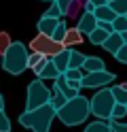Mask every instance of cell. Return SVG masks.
<instances>
[{"instance_id":"37","label":"cell","mask_w":127,"mask_h":132,"mask_svg":"<svg viewBox=\"0 0 127 132\" xmlns=\"http://www.w3.org/2000/svg\"><path fill=\"white\" fill-rule=\"evenodd\" d=\"M121 38H123V43L127 45V32H123V34H121Z\"/></svg>"},{"instance_id":"29","label":"cell","mask_w":127,"mask_h":132,"mask_svg":"<svg viewBox=\"0 0 127 132\" xmlns=\"http://www.w3.org/2000/svg\"><path fill=\"white\" fill-rule=\"evenodd\" d=\"M45 17H53V19H62L64 15H62V11H59V6L55 4V2H51V6L45 11Z\"/></svg>"},{"instance_id":"23","label":"cell","mask_w":127,"mask_h":132,"mask_svg":"<svg viewBox=\"0 0 127 132\" xmlns=\"http://www.w3.org/2000/svg\"><path fill=\"white\" fill-rule=\"evenodd\" d=\"M66 32H68V26H66V21H62V19H59V23H57L55 32L51 34V38H53V40H57V43H62V40H64V36H66ZM62 45H64V43H62Z\"/></svg>"},{"instance_id":"10","label":"cell","mask_w":127,"mask_h":132,"mask_svg":"<svg viewBox=\"0 0 127 132\" xmlns=\"http://www.w3.org/2000/svg\"><path fill=\"white\" fill-rule=\"evenodd\" d=\"M81 70H85V75H87V72H100V70H106V66H104V60H102V57H97V55H87Z\"/></svg>"},{"instance_id":"3","label":"cell","mask_w":127,"mask_h":132,"mask_svg":"<svg viewBox=\"0 0 127 132\" xmlns=\"http://www.w3.org/2000/svg\"><path fill=\"white\" fill-rule=\"evenodd\" d=\"M53 117H55V109L51 104H45L34 111H23L19 115V123L23 128H30L32 132H49Z\"/></svg>"},{"instance_id":"22","label":"cell","mask_w":127,"mask_h":132,"mask_svg":"<svg viewBox=\"0 0 127 132\" xmlns=\"http://www.w3.org/2000/svg\"><path fill=\"white\" fill-rule=\"evenodd\" d=\"M85 132H112V130H110L108 121H93V123H89L85 128Z\"/></svg>"},{"instance_id":"13","label":"cell","mask_w":127,"mask_h":132,"mask_svg":"<svg viewBox=\"0 0 127 132\" xmlns=\"http://www.w3.org/2000/svg\"><path fill=\"white\" fill-rule=\"evenodd\" d=\"M62 43H64L66 49H72L74 45H81V43H83V34H81L76 28H68V32H66V36H64Z\"/></svg>"},{"instance_id":"34","label":"cell","mask_w":127,"mask_h":132,"mask_svg":"<svg viewBox=\"0 0 127 132\" xmlns=\"http://www.w3.org/2000/svg\"><path fill=\"white\" fill-rule=\"evenodd\" d=\"M97 28L106 30V32H112V23H108V21H97Z\"/></svg>"},{"instance_id":"16","label":"cell","mask_w":127,"mask_h":132,"mask_svg":"<svg viewBox=\"0 0 127 132\" xmlns=\"http://www.w3.org/2000/svg\"><path fill=\"white\" fill-rule=\"evenodd\" d=\"M51 62H53V64H55V68L64 75V72L68 70V62H70V49H64V51H59L55 57H51Z\"/></svg>"},{"instance_id":"1","label":"cell","mask_w":127,"mask_h":132,"mask_svg":"<svg viewBox=\"0 0 127 132\" xmlns=\"http://www.w3.org/2000/svg\"><path fill=\"white\" fill-rule=\"evenodd\" d=\"M89 98H85V96H74L70 98L62 109H59L55 115H57V119H62L66 126H79V123H83L85 119L89 117Z\"/></svg>"},{"instance_id":"38","label":"cell","mask_w":127,"mask_h":132,"mask_svg":"<svg viewBox=\"0 0 127 132\" xmlns=\"http://www.w3.org/2000/svg\"><path fill=\"white\" fill-rule=\"evenodd\" d=\"M45 2H55V0H45Z\"/></svg>"},{"instance_id":"20","label":"cell","mask_w":127,"mask_h":132,"mask_svg":"<svg viewBox=\"0 0 127 132\" xmlns=\"http://www.w3.org/2000/svg\"><path fill=\"white\" fill-rule=\"evenodd\" d=\"M110 92H112L116 104H125L127 106V89L123 85H112V87H110Z\"/></svg>"},{"instance_id":"30","label":"cell","mask_w":127,"mask_h":132,"mask_svg":"<svg viewBox=\"0 0 127 132\" xmlns=\"http://www.w3.org/2000/svg\"><path fill=\"white\" fill-rule=\"evenodd\" d=\"M0 132H11V119L6 117L4 111H0Z\"/></svg>"},{"instance_id":"25","label":"cell","mask_w":127,"mask_h":132,"mask_svg":"<svg viewBox=\"0 0 127 132\" xmlns=\"http://www.w3.org/2000/svg\"><path fill=\"white\" fill-rule=\"evenodd\" d=\"M108 4L116 15H127V0H110Z\"/></svg>"},{"instance_id":"4","label":"cell","mask_w":127,"mask_h":132,"mask_svg":"<svg viewBox=\"0 0 127 132\" xmlns=\"http://www.w3.org/2000/svg\"><path fill=\"white\" fill-rule=\"evenodd\" d=\"M114 104L116 102H114V96H112V92H110V87H102L100 92L89 100V109H91V115H95L97 119L108 121L110 115H112Z\"/></svg>"},{"instance_id":"9","label":"cell","mask_w":127,"mask_h":132,"mask_svg":"<svg viewBox=\"0 0 127 132\" xmlns=\"http://www.w3.org/2000/svg\"><path fill=\"white\" fill-rule=\"evenodd\" d=\"M95 28H97V19H95L93 13H83L79 17V26H76V30H79L81 34H87L89 36Z\"/></svg>"},{"instance_id":"32","label":"cell","mask_w":127,"mask_h":132,"mask_svg":"<svg viewBox=\"0 0 127 132\" xmlns=\"http://www.w3.org/2000/svg\"><path fill=\"white\" fill-rule=\"evenodd\" d=\"M108 123L112 132H127V123H123V121H108Z\"/></svg>"},{"instance_id":"14","label":"cell","mask_w":127,"mask_h":132,"mask_svg":"<svg viewBox=\"0 0 127 132\" xmlns=\"http://www.w3.org/2000/svg\"><path fill=\"white\" fill-rule=\"evenodd\" d=\"M125 43H123V38H121V34H116V32H112V34H110L106 40H104V45H102V47H104L106 49V51H110V53H116L119 51V49H121Z\"/></svg>"},{"instance_id":"28","label":"cell","mask_w":127,"mask_h":132,"mask_svg":"<svg viewBox=\"0 0 127 132\" xmlns=\"http://www.w3.org/2000/svg\"><path fill=\"white\" fill-rule=\"evenodd\" d=\"M11 43L13 40H11V36H8V32H0V57H2L4 51L11 47Z\"/></svg>"},{"instance_id":"26","label":"cell","mask_w":127,"mask_h":132,"mask_svg":"<svg viewBox=\"0 0 127 132\" xmlns=\"http://www.w3.org/2000/svg\"><path fill=\"white\" fill-rule=\"evenodd\" d=\"M64 77H66L68 81H83L85 72H83L81 68H68V70L64 72Z\"/></svg>"},{"instance_id":"27","label":"cell","mask_w":127,"mask_h":132,"mask_svg":"<svg viewBox=\"0 0 127 132\" xmlns=\"http://www.w3.org/2000/svg\"><path fill=\"white\" fill-rule=\"evenodd\" d=\"M45 60H47L45 55H40V53H34V51H32V53H30V57H28V68H32V70H34L38 64H42Z\"/></svg>"},{"instance_id":"15","label":"cell","mask_w":127,"mask_h":132,"mask_svg":"<svg viewBox=\"0 0 127 132\" xmlns=\"http://www.w3.org/2000/svg\"><path fill=\"white\" fill-rule=\"evenodd\" d=\"M93 15H95V19H97V21H108V23H112V21L116 19V13L110 9V4L97 6V9L93 11Z\"/></svg>"},{"instance_id":"7","label":"cell","mask_w":127,"mask_h":132,"mask_svg":"<svg viewBox=\"0 0 127 132\" xmlns=\"http://www.w3.org/2000/svg\"><path fill=\"white\" fill-rule=\"evenodd\" d=\"M114 81V72L100 70V72H87L81 81V87H106Z\"/></svg>"},{"instance_id":"11","label":"cell","mask_w":127,"mask_h":132,"mask_svg":"<svg viewBox=\"0 0 127 132\" xmlns=\"http://www.w3.org/2000/svg\"><path fill=\"white\" fill-rule=\"evenodd\" d=\"M57 23H59V19H53V17H42L38 19V34H47V36H51L55 32V28H57Z\"/></svg>"},{"instance_id":"6","label":"cell","mask_w":127,"mask_h":132,"mask_svg":"<svg viewBox=\"0 0 127 132\" xmlns=\"http://www.w3.org/2000/svg\"><path fill=\"white\" fill-rule=\"evenodd\" d=\"M30 49L34 53H40V55H45V57H55L59 51H64V45L62 43H57V40H53L51 36H47V34H38L36 38H32L30 40Z\"/></svg>"},{"instance_id":"39","label":"cell","mask_w":127,"mask_h":132,"mask_svg":"<svg viewBox=\"0 0 127 132\" xmlns=\"http://www.w3.org/2000/svg\"><path fill=\"white\" fill-rule=\"evenodd\" d=\"M0 60H2V57H0Z\"/></svg>"},{"instance_id":"18","label":"cell","mask_w":127,"mask_h":132,"mask_svg":"<svg viewBox=\"0 0 127 132\" xmlns=\"http://www.w3.org/2000/svg\"><path fill=\"white\" fill-rule=\"evenodd\" d=\"M112 34V32H106V30H102V28H95L89 34V43H93V45H104V40Z\"/></svg>"},{"instance_id":"8","label":"cell","mask_w":127,"mask_h":132,"mask_svg":"<svg viewBox=\"0 0 127 132\" xmlns=\"http://www.w3.org/2000/svg\"><path fill=\"white\" fill-rule=\"evenodd\" d=\"M34 72H36V79H40V81H47V79H49V81H55L59 75H62V72L55 68V64L51 62L49 57H47L42 64H38L36 68H34Z\"/></svg>"},{"instance_id":"33","label":"cell","mask_w":127,"mask_h":132,"mask_svg":"<svg viewBox=\"0 0 127 132\" xmlns=\"http://www.w3.org/2000/svg\"><path fill=\"white\" fill-rule=\"evenodd\" d=\"M114 57H116L121 64H127V45H123L121 49H119V51L114 53Z\"/></svg>"},{"instance_id":"40","label":"cell","mask_w":127,"mask_h":132,"mask_svg":"<svg viewBox=\"0 0 127 132\" xmlns=\"http://www.w3.org/2000/svg\"><path fill=\"white\" fill-rule=\"evenodd\" d=\"M108 2H110V0H108Z\"/></svg>"},{"instance_id":"2","label":"cell","mask_w":127,"mask_h":132,"mask_svg":"<svg viewBox=\"0 0 127 132\" xmlns=\"http://www.w3.org/2000/svg\"><path fill=\"white\" fill-rule=\"evenodd\" d=\"M28 57H30L28 47L23 43H19V40H13L11 47L4 51L2 60H0V66H2L8 75H21L28 68Z\"/></svg>"},{"instance_id":"19","label":"cell","mask_w":127,"mask_h":132,"mask_svg":"<svg viewBox=\"0 0 127 132\" xmlns=\"http://www.w3.org/2000/svg\"><path fill=\"white\" fill-rule=\"evenodd\" d=\"M85 57H87L85 53L70 49V62H68V68H83V64H85Z\"/></svg>"},{"instance_id":"5","label":"cell","mask_w":127,"mask_h":132,"mask_svg":"<svg viewBox=\"0 0 127 132\" xmlns=\"http://www.w3.org/2000/svg\"><path fill=\"white\" fill-rule=\"evenodd\" d=\"M51 100V89L42 83L40 79H34L28 85V102H25V111H34L38 106H45Z\"/></svg>"},{"instance_id":"36","label":"cell","mask_w":127,"mask_h":132,"mask_svg":"<svg viewBox=\"0 0 127 132\" xmlns=\"http://www.w3.org/2000/svg\"><path fill=\"white\" fill-rule=\"evenodd\" d=\"M0 111H4V98H2V94H0Z\"/></svg>"},{"instance_id":"17","label":"cell","mask_w":127,"mask_h":132,"mask_svg":"<svg viewBox=\"0 0 127 132\" xmlns=\"http://www.w3.org/2000/svg\"><path fill=\"white\" fill-rule=\"evenodd\" d=\"M66 102H68V98H66L62 92H59V89H53V92H51V100H49V104L55 109V113H57L59 109H62V106H64Z\"/></svg>"},{"instance_id":"35","label":"cell","mask_w":127,"mask_h":132,"mask_svg":"<svg viewBox=\"0 0 127 132\" xmlns=\"http://www.w3.org/2000/svg\"><path fill=\"white\" fill-rule=\"evenodd\" d=\"M87 2H89V4H93V6L97 9V6H104V4H108V0H87Z\"/></svg>"},{"instance_id":"31","label":"cell","mask_w":127,"mask_h":132,"mask_svg":"<svg viewBox=\"0 0 127 132\" xmlns=\"http://www.w3.org/2000/svg\"><path fill=\"white\" fill-rule=\"evenodd\" d=\"M55 4L59 6L62 15H68L70 13V6H72V0H55Z\"/></svg>"},{"instance_id":"21","label":"cell","mask_w":127,"mask_h":132,"mask_svg":"<svg viewBox=\"0 0 127 132\" xmlns=\"http://www.w3.org/2000/svg\"><path fill=\"white\" fill-rule=\"evenodd\" d=\"M112 32H116V34L127 32V15H116V19L112 21Z\"/></svg>"},{"instance_id":"12","label":"cell","mask_w":127,"mask_h":132,"mask_svg":"<svg viewBox=\"0 0 127 132\" xmlns=\"http://www.w3.org/2000/svg\"><path fill=\"white\" fill-rule=\"evenodd\" d=\"M55 89H59V92H62L68 100H70V98H74V96H79V92H76V89H72V85L68 83V79H66L64 75H59V77L55 79Z\"/></svg>"},{"instance_id":"24","label":"cell","mask_w":127,"mask_h":132,"mask_svg":"<svg viewBox=\"0 0 127 132\" xmlns=\"http://www.w3.org/2000/svg\"><path fill=\"white\" fill-rule=\"evenodd\" d=\"M125 115H127V106L125 104H114L112 115H110L108 121H121V119H125Z\"/></svg>"}]
</instances>
